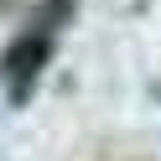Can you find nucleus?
Segmentation results:
<instances>
[{
	"label": "nucleus",
	"instance_id": "f257e3e1",
	"mask_svg": "<svg viewBox=\"0 0 161 161\" xmlns=\"http://www.w3.org/2000/svg\"><path fill=\"white\" fill-rule=\"evenodd\" d=\"M42 57H47V36L36 31V36H21V42L5 52V73L16 78V88H26V78L42 68Z\"/></svg>",
	"mask_w": 161,
	"mask_h": 161
}]
</instances>
